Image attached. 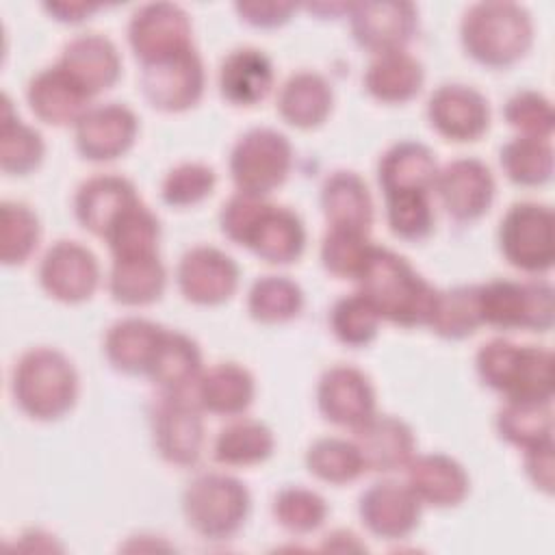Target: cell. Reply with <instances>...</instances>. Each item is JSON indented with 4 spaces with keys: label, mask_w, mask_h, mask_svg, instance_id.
Returning <instances> with one entry per match:
<instances>
[{
    "label": "cell",
    "mask_w": 555,
    "mask_h": 555,
    "mask_svg": "<svg viewBox=\"0 0 555 555\" xmlns=\"http://www.w3.org/2000/svg\"><path fill=\"white\" fill-rule=\"evenodd\" d=\"M26 100L35 117L50 126H76V121L91 108V98L59 65L46 67L30 78Z\"/></svg>",
    "instance_id": "d4e9b609"
},
{
    "label": "cell",
    "mask_w": 555,
    "mask_h": 555,
    "mask_svg": "<svg viewBox=\"0 0 555 555\" xmlns=\"http://www.w3.org/2000/svg\"><path fill=\"white\" fill-rule=\"evenodd\" d=\"M41 236L39 217L24 202L0 204V258L7 267L24 264L37 249Z\"/></svg>",
    "instance_id": "7bdbcfd3"
},
{
    "label": "cell",
    "mask_w": 555,
    "mask_h": 555,
    "mask_svg": "<svg viewBox=\"0 0 555 555\" xmlns=\"http://www.w3.org/2000/svg\"><path fill=\"white\" fill-rule=\"evenodd\" d=\"M46 154L41 134L13 115L9 95H2L0 128V169L9 176H26L35 171Z\"/></svg>",
    "instance_id": "8d00e7d4"
},
{
    "label": "cell",
    "mask_w": 555,
    "mask_h": 555,
    "mask_svg": "<svg viewBox=\"0 0 555 555\" xmlns=\"http://www.w3.org/2000/svg\"><path fill=\"white\" fill-rule=\"evenodd\" d=\"M39 284L56 301L80 304L100 284L98 258L76 241H56L39 262Z\"/></svg>",
    "instance_id": "4fadbf2b"
},
{
    "label": "cell",
    "mask_w": 555,
    "mask_h": 555,
    "mask_svg": "<svg viewBox=\"0 0 555 555\" xmlns=\"http://www.w3.org/2000/svg\"><path fill=\"white\" fill-rule=\"evenodd\" d=\"M317 405L325 421L356 431L375 414V388L360 369L336 364L319 379Z\"/></svg>",
    "instance_id": "ac0fdd59"
},
{
    "label": "cell",
    "mask_w": 555,
    "mask_h": 555,
    "mask_svg": "<svg viewBox=\"0 0 555 555\" xmlns=\"http://www.w3.org/2000/svg\"><path fill=\"white\" fill-rule=\"evenodd\" d=\"M275 449L273 431L256 418H238L219 429L212 457L223 466H251L271 457Z\"/></svg>",
    "instance_id": "e575fe53"
},
{
    "label": "cell",
    "mask_w": 555,
    "mask_h": 555,
    "mask_svg": "<svg viewBox=\"0 0 555 555\" xmlns=\"http://www.w3.org/2000/svg\"><path fill=\"white\" fill-rule=\"evenodd\" d=\"M167 284V271L158 254L113 258L108 273V293L121 306H147L160 299Z\"/></svg>",
    "instance_id": "836d02e7"
},
{
    "label": "cell",
    "mask_w": 555,
    "mask_h": 555,
    "mask_svg": "<svg viewBox=\"0 0 555 555\" xmlns=\"http://www.w3.org/2000/svg\"><path fill=\"white\" fill-rule=\"evenodd\" d=\"M206 74L195 48H186L167 59L143 65L141 91L145 100L163 113L193 108L204 95Z\"/></svg>",
    "instance_id": "8fae6325"
},
{
    "label": "cell",
    "mask_w": 555,
    "mask_h": 555,
    "mask_svg": "<svg viewBox=\"0 0 555 555\" xmlns=\"http://www.w3.org/2000/svg\"><path fill=\"white\" fill-rule=\"evenodd\" d=\"M147 375L163 392H189L202 375L197 343L182 332L165 327Z\"/></svg>",
    "instance_id": "d6a6232c"
},
{
    "label": "cell",
    "mask_w": 555,
    "mask_h": 555,
    "mask_svg": "<svg viewBox=\"0 0 555 555\" xmlns=\"http://www.w3.org/2000/svg\"><path fill=\"white\" fill-rule=\"evenodd\" d=\"M163 332V325L147 319H119L108 327L104 336V356L108 364L121 373L147 375Z\"/></svg>",
    "instance_id": "f546056e"
},
{
    "label": "cell",
    "mask_w": 555,
    "mask_h": 555,
    "mask_svg": "<svg viewBox=\"0 0 555 555\" xmlns=\"http://www.w3.org/2000/svg\"><path fill=\"white\" fill-rule=\"evenodd\" d=\"M247 486L225 473L197 475L182 492L186 525L204 540H230L249 516Z\"/></svg>",
    "instance_id": "8992f818"
},
{
    "label": "cell",
    "mask_w": 555,
    "mask_h": 555,
    "mask_svg": "<svg viewBox=\"0 0 555 555\" xmlns=\"http://www.w3.org/2000/svg\"><path fill=\"white\" fill-rule=\"evenodd\" d=\"M356 447L362 455L364 470L395 473L414 457L416 440L412 427L392 414H373L356 429Z\"/></svg>",
    "instance_id": "7402d4cb"
},
{
    "label": "cell",
    "mask_w": 555,
    "mask_h": 555,
    "mask_svg": "<svg viewBox=\"0 0 555 555\" xmlns=\"http://www.w3.org/2000/svg\"><path fill=\"white\" fill-rule=\"evenodd\" d=\"M475 366L479 379L507 401L551 403L553 399V353L544 347L492 338L479 347Z\"/></svg>",
    "instance_id": "277c9868"
},
{
    "label": "cell",
    "mask_w": 555,
    "mask_h": 555,
    "mask_svg": "<svg viewBox=\"0 0 555 555\" xmlns=\"http://www.w3.org/2000/svg\"><path fill=\"white\" fill-rule=\"evenodd\" d=\"M186 392H163L152 412V434L160 457L176 466H193L204 449V416Z\"/></svg>",
    "instance_id": "30bf717a"
},
{
    "label": "cell",
    "mask_w": 555,
    "mask_h": 555,
    "mask_svg": "<svg viewBox=\"0 0 555 555\" xmlns=\"http://www.w3.org/2000/svg\"><path fill=\"white\" fill-rule=\"evenodd\" d=\"M137 199L141 197L130 180L102 173L85 180L78 186L74 195V215L85 230L104 238L117 217Z\"/></svg>",
    "instance_id": "603a6c76"
},
{
    "label": "cell",
    "mask_w": 555,
    "mask_h": 555,
    "mask_svg": "<svg viewBox=\"0 0 555 555\" xmlns=\"http://www.w3.org/2000/svg\"><path fill=\"white\" fill-rule=\"evenodd\" d=\"M434 189L449 217L477 221L490 210L496 182L490 167L479 158H455L438 171Z\"/></svg>",
    "instance_id": "d6986e66"
},
{
    "label": "cell",
    "mask_w": 555,
    "mask_h": 555,
    "mask_svg": "<svg viewBox=\"0 0 555 555\" xmlns=\"http://www.w3.org/2000/svg\"><path fill=\"white\" fill-rule=\"evenodd\" d=\"M505 176L518 186H542L553 176V147L546 139L514 137L499 154Z\"/></svg>",
    "instance_id": "60d3db41"
},
{
    "label": "cell",
    "mask_w": 555,
    "mask_h": 555,
    "mask_svg": "<svg viewBox=\"0 0 555 555\" xmlns=\"http://www.w3.org/2000/svg\"><path fill=\"white\" fill-rule=\"evenodd\" d=\"M347 17L356 43L373 54L405 50L418 28L412 2H351Z\"/></svg>",
    "instance_id": "5bb4252c"
},
{
    "label": "cell",
    "mask_w": 555,
    "mask_h": 555,
    "mask_svg": "<svg viewBox=\"0 0 555 555\" xmlns=\"http://www.w3.org/2000/svg\"><path fill=\"white\" fill-rule=\"evenodd\" d=\"M56 65L89 98L111 89L121 74V59L115 43L100 33L74 37L65 43Z\"/></svg>",
    "instance_id": "44dd1931"
},
{
    "label": "cell",
    "mask_w": 555,
    "mask_h": 555,
    "mask_svg": "<svg viewBox=\"0 0 555 555\" xmlns=\"http://www.w3.org/2000/svg\"><path fill=\"white\" fill-rule=\"evenodd\" d=\"M525 473L535 488L553 492V440L525 449Z\"/></svg>",
    "instance_id": "816d5d0a"
},
{
    "label": "cell",
    "mask_w": 555,
    "mask_h": 555,
    "mask_svg": "<svg viewBox=\"0 0 555 555\" xmlns=\"http://www.w3.org/2000/svg\"><path fill=\"white\" fill-rule=\"evenodd\" d=\"M104 241L113 258L158 254V241H160L158 217L141 199H137L108 228V232L104 234Z\"/></svg>",
    "instance_id": "74e56055"
},
{
    "label": "cell",
    "mask_w": 555,
    "mask_h": 555,
    "mask_svg": "<svg viewBox=\"0 0 555 555\" xmlns=\"http://www.w3.org/2000/svg\"><path fill=\"white\" fill-rule=\"evenodd\" d=\"M273 87V65L258 48H236L219 65L221 98L234 106L262 102Z\"/></svg>",
    "instance_id": "4316f807"
},
{
    "label": "cell",
    "mask_w": 555,
    "mask_h": 555,
    "mask_svg": "<svg viewBox=\"0 0 555 555\" xmlns=\"http://www.w3.org/2000/svg\"><path fill=\"white\" fill-rule=\"evenodd\" d=\"M256 395L254 375L236 362H219L204 371L195 384L199 408L217 416L243 414Z\"/></svg>",
    "instance_id": "4dcf8cb0"
},
{
    "label": "cell",
    "mask_w": 555,
    "mask_h": 555,
    "mask_svg": "<svg viewBox=\"0 0 555 555\" xmlns=\"http://www.w3.org/2000/svg\"><path fill=\"white\" fill-rule=\"evenodd\" d=\"M238 264L225 251L212 245H197L182 254L176 280L186 301L197 306H219L228 301L238 286Z\"/></svg>",
    "instance_id": "9a60e30c"
},
{
    "label": "cell",
    "mask_w": 555,
    "mask_h": 555,
    "mask_svg": "<svg viewBox=\"0 0 555 555\" xmlns=\"http://www.w3.org/2000/svg\"><path fill=\"white\" fill-rule=\"evenodd\" d=\"M17 408L35 421L65 416L78 399V373L54 347H33L20 356L11 375Z\"/></svg>",
    "instance_id": "5b68a950"
},
{
    "label": "cell",
    "mask_w": 555,
    "mask_h": 555,
    "mask_svg": "<svg viewBox=\"0 0 555 555\" xmlns=\"http://www.w3.org/2000/svg\"><path fill=\"white\" fill-rule=\"evenodd\" d=\"M43 9L52 15V20L63 22V24H78L93 15L100 4H87V2H48Z\"/></svg>",
    "instance_id": "f5cc1de1"
},
{
    "label": "cell",
    "mask_w": 555,
    "mask_h": 555,
    "mask_svg": "<svg viewBox=\"0 0 555 555\" xmlns=\"http://www.w3.org/2000/svg\"><path fill=\"white\" fill-rule=\"evenodd\" d=\"M496 431L505 442L520 447L522 451L553 440L551 403L505 401L496 412Z\"/></svg>",
    "instance_id": "ab89813d"
},
{
    "label": "cell",
    "mask_w": 555,
    "mask_h": 555,
    "mask_svg": "<svg viewBox=\"0 0 555 555\" xmlns=\"http://www.w3.org/2000/svg\"><path fill=\"white\" fill-rule=\"evenodd\" d=\"M321 548H325V551H364L366 546L358 540V535L353 531L336 529L325 535Z\"/></svg>",
    "instance_id": "db71d44e"
},
{
    "label": "cell",
    "mask_w": 555,
    "mask_h": 555,
    "mask_svg": "<svg viewBox=\"0 0 555 555\" xmlns=\"http://www.w3.org/2000/svg\"><path fill=\"white\" fill-rule=\"evenodd\" d=\"M219 225L225 238L269 264H291L306 249V228L299 215L264 197L232 195L221 208Z\"/></svg>",
    "instance_id": "6da1fadb"
},
{
    "label": "cell",
    "mask_w": 555,
    "mask_h": 555,
    "mask_svg": "<svg viewBox=\"0 0 555 555\" xmlns=\"http://www.w3.org/2000/svg\"><path fill=\"white\" fill-rule=\"evenodd\" d=\"M321 210L330 228L369 234L373 225V197L360 173L338 169L321 186Z\"/></svg>",
    "instance_id": "484cf974"
},
{
    "label": "cell",
    "mask_w": 555,
    "mask_h": 555,
    "mask_svg": "<svg viewBox=\"0 0 555 555\" xmlns=\"http://www.w3.org/2000/svg\"><path fill=\"white\" fill-rule=\"evenodd\" d=\"M128 43L141 65L178 54L193 46L189 13L173 2L139 7L128 24Z\"/></svg>",
    "instance_id": "7c38bea8"
},
{
    "label": "cell",
    "mask_w": 555,
    "mask_h": 555,
    "mask_svg": "<svg viewBox=\"0 0 555 555\" xmlns=\"http://www.w3.org/2000/svg\"><path fill=\"white\" fill-rule=\"evenodd\" d=\"M356 282L382 319L401 327L427 325L438 288L414 271L403 256L388 247L373 245Z\"/></svg>",
    "instance_id": "7a4b0ae2"
},
{
    "label": "cell",
    "mask_w": 555,
    "mask_h": 555,
    "mask_svg": "<svg viewBox=\"0 0 555 555\" xmlns=\"http://www.w3.org/2000/svg\"><path fill=\"white\" fill-rule=\"evenodd\" d=\"M382 314L360 291L334 301L330 310V327L336 340L347 347H366L379 332Z\"/></svg>",
    "instance_id": "ee69618b"
},
{
    "label": "cell",
    "mask_w": 555,
    "mask_h": 555,
    "mask_svg": "<svg viewBox=\"0 0 555 555\" xmlns=\"http://www.w3.org/2000/svg\"><path fill=\"white\" fill-rule=\"evenodd\" d=\"M228 165L238 193L267 197L286 182L293 145L273 128H251L236 139Z\"/></svg>",
    "instance_id": "ba28073f"
},
{
    "label": "cell",
    "mask_w": 555,
    "mask_h": 555,
    "mask_svg": "<svg viewBox=\"0 0 555 555\" xmlns=\"http://www.w3.org/2000/svg\"><path fill=\"white\" fill-rule=\"evenodd\" d=\"M423 503L408 483L382 479L371 483L358 501V516L369 533L382 540L408 538L421 520Z\"/></svg>",
    "instance_id": "e0dca14e"
},
{
    "label": "cell",
    "mask_w": 555,
    "mask_h": 555,
    "mask_svg": "<svg viewBox=\"0 0 555 555\" xmlns=\"http://www.w3.org/2000/svg\"><path fill=\"white\" fill-rule=\"evenodd\" d=\"M139 119L119 102L91 106L74 126L76 150L85 160L106 163L124 156L137 141Z\"/></svg>",
    "instance_id": "2e32d148"
},
{
    "label": "cell",
    "mask_w": 555,
    "mask_h": 555,
    "mask_svg": "<svg viewBox=\"0 0 555 555\" xmlns=\"http://www.w3.org/2000/svg\"><path fill=\"white\" fill-rule=\"evenodd\" d=\"M280 117L301 130L321 126L334 106L332 85L317 72L304 69L291 74L278 93Z\"/></svg>",
    "instance_id": "f1b7e54d"
},
{
    "label": "cell",
    "mask_w": 555,
    "mask_h": 555,
    "mask_svg": "<svg viewBox=\"0 0 555 555\" xmlns=\"http://www.w3.org/2000/svg\"><path fill=\"white\" fill-rule=\"evenodd\" d=\"M460 41L479 65L503 69L520 61L533 43V24L516 2H477L460 22Z\"/></svg>",
    "instance_id": "3957f363"
},
{
    "label": "cell",
    "mask_w": 555,
    "mask_h": 555,
    "mask_svg": "<svg viewBox=\"0 0 555 555\" xmlns=\"http://www.w3.org/2000/svg\"><path fill=\"white\" fill-rule=\"evenodd\" d=\"M505 121L518 132V137H531V139H551L553 134V106L551 100L538 91H518L512 98H507L503 106Z\"/></svg>",
    "instance_id": "681fc988"
},
{
    "label": "cell",
    "mask_w": 555,
    "mask_h": 555,
    "mask_svg": "<svg viewBox=\"0 0 555 555\" xmlns=\"http://www.w3.org/2000/svg\"><path fill=\"white\" fill-rule=\"evenodd\" d=\"M306 466L317 479L334 486L349 483L364 473L356 442L336 436L314 440L306 451Z\"/></svg>",
    "instance_id": "b9f144b4"
},
{
    "label": "cell",
    "mask_w": 555,
    "mask_h": 555,
    "mask_svg": "<svg viewBox=\"0 0 555 555\" xmlns=\"http://www.w3.org/2000/svg\"><path fill=\"white\" fill-rule=\"evenodd\" d=\"M217 184L215 169L204 163H180L167 171L160 184V197L167 206L186 208L204 202Z\"/></svg>",
    "instance_id": "c3c4849f"
},
{
    "label": "cell",
    "mask_w": 555,
    "mask_h": 555,
    "mask_svg": "<svg viewBox=\"0 0 555 555\" xmlns=\"http://www.w3.org/2000/svg\"><path fill=\"white\" fill-rule=\"evenodd\" d=\"M481 323L496 330L548 332L553 327V286L544 280H492L479 284Z\"/></svg>",
    "instance_id": "52a82bcc"
},
{
    "label": "cell",
    "mask_w": 555,
    "mask_h": 555,
    "mask_svg": "<svg viewBox=\"0 0 555 555\" xmlns=\"http://www.w3.org/2000/svg\"><path fill=\"white\" fill-rule=\"evenodd\" d=\"M434 152L418 141L390 145L377 163V182L384 195L395 191H434L438 178Z\"/></svg>",
    "instance_id": "83f0119b"
},
{
    "label": "cell",
    "mask_w": 555,
    "mask_h": 555,
    "mask_svg": "<svg viewBox=\"0 0 555 555\" xmlns=\"http://www.w3.org/2000/svg\"><path fill=\"white\" fill-rule=\"evenodd\" d=\"M366 93L382 104L410 102L425 82V69L416 56L405 50L375 54L364 72Z\"/></svg>",
    "instance_id": "1f68e13d"
},
{
    "label": "cell",
    "mask_w": 555,
    "mask_h": 555,
    "mask_svg": "<svg viewBox=\"0 0 555 555\" xmlns=\"http://www.w3.org/2000/svg\"><path fill=\"white\" fill-rule=\"evenodd\" d=\"M481 323L479 314V286H453L438 291L427 327L440 338L462 340L477 332Z\"/></svg>",
    "instance_id": "d590c367"
},
{
    "label": "cell",
    "mask_w": 555,
    "mask_h": 555,
    "mask_svg": "<svg viewBox=\"0 0 555 555\" xmlns=\"http://www.w3.org/2000/svg\"><path fill=\"white\" fill-rule=\"evenodd\" d=\"M386 221L401 241L418 243L434 232V206L429 191H395L384 195Z\"/></svg>",
    "instance_id": "f6af8a7d"
},
{
    "label": "cell",
    "mask_w": 555,
    "mask_h": 555,
    "mask_svg": "<svg viewBox=\"0 0 555 555\" xmlns=\"http://www.w3.org/2000/svg\"><path fill=\"white\" fill-rule=\"evenodd\" d=\"M505 260L525 273H546L555 260L553 210L538 202L512 204L499 225Z\"/></svg>",
    "instance_id": "9c48e42d"
},
{
    "label": "cell",
    "mask_w": 555,
    "mask_h": 555,
    "mask_svg": "<svg viewBox=\"0 0 555 555\" xmlns=\"http://www.w3.org/2000/svg\"><path fill=\"white\" fill-rule=\"evenodd\" d=\"M304 308L301 286L286 275H262L247 293V312L258 323H286Z\"/></svg>",
    "instance_id": "f35d334b"
},
{
    "label": "cell",
    "mask_w": 555,
    "mask_h": 555,
    "mask_svg": "<svg viewBox=\"0 0 555 555\" xmlns=\"http://www.w3.org/2000/svg\"><path fill=\"white\" fill-rule=\"evenodd\" d=\"M427 119L449 141H477L490 126V104L475 87L447 82L429 95Z\"/></svg>",
    "instance_id": "ffe728a7"
},
{
    "label": "cell",
    "mask_w": 555,
    "mask_h": 555,
    "mask_svg": "<svg viewBox=\"0 0 555 555\" xmlns=\"http://www.w3.org/2000/svg\"><path fill=\"white\" fill-rule=\"evenodd\" d=\"M408 486L423 505L431 507H455L468 490L470 479L464 466L444 453H425L410 460Z\"/></svg>",
    "instance_id": "cb8c5ba5"
},
{
    "label": "cell",
    "mask_w": 555,
    "mask_h": 555,
    "mask_svg": "<svg viewBox=\"0 0 555 555\" xmlns=\"http://www.w3.org/2000/svg\"><path fill=\"white\" fill-rule=\"evenodd\" d=\"M273 516L286 531L306 535L323 525L327 518V503L319 492L310 488L288 486L275 494Z\"/></svg>",
    "instance_id": "bcb514c9"
},
{
    "label": "cell",
    "mask_w": 555,
    "mask_h": 555,
    "mask_svg": "<svg viewBox=\"0 0 555 555\" xmlns=\"http://www.w3.org/2000/svg\"><path fill=\"white\" fill-rule=\"evenodd\" d=\"M238 17L256 28H278L291 20L295 13L293 2H236L234 4Z\"/></svg>",
    "instance_id": "f907efd6"
},
{
    "label": "cell",
    "mask_w": 555,
    "mask_h": 555,
    "mask_svg": "<svg viewBox=\"0 0 555 555\" xmlns=\"http://www.w3.org/2000/svg\"><path fill=\"white\" fill-rule=\"evenodd\" d=\"M371 247L373 243L362 232L330 228L321 241V262L336 278L358 280Z\"/></svg>",
    "instance_id": "7dc6e473"
}]
</instances>
